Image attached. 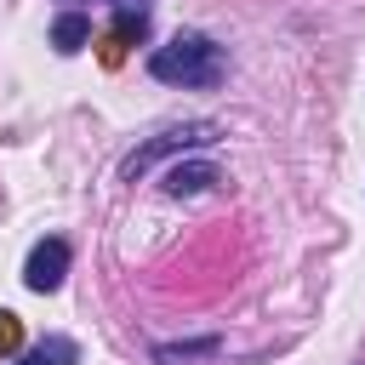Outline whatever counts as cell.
I'll return each instance as SVG.
<instances>
[{"label":"cell","instance_id":"obj_5","mask_svg":"<svg viewBox=\"0 0 365 365\" xmlns=\"http://www.w3.org/2000/svg\"><path fill=\"white\" fill-rule=\"evenodd\" d=\"M86 40H91V17H80V11H63V17L51 23V46H57L63 57H68V51H80Z\"/></svg>","mask_w":365,"mask_h":365},{"label":"cell","instance_id":"obj_3","mask_svg":"<svg viewBox=\"0 0 365 365\" xmlns=\"http://www.w3.org/2000/svg\"><path fill=\"white\" fill-rule=\"evenodd\" d=\"M63 274H68V245L63 240H40L29 251V262H23V285L29 291H57Z\"/></svg>","mask_w":365,"mask_h":365},{"label":"cell","instance_id":"obj_4","mask_svg":"<svg viewBox=\"0 0 365 365\" xmlns=\"http://www.w3.org/2000/svg\"><path fill=\"white\" fill-rule=\"evenodd\" d=\"M211 182H217V165H205V160H188V165H171V171H165V194H171V200L200 194V188H211Z\"/></svg>","mask_w":365,"mask_h":365},{"label":"cell","instance_id":"obj_6","mask_svg":"<svg viewBox=\"0 0 365 365\" xmlns=\"http://www.w3.org/2000/svg\"><path fill=\"white\" fill-rule=\"evenodd\" d=\"M23 342V325H17V314H0V354H11Z\"/></svg>","mask_w":365,"mask_h":365},{"label":"cell","instance_id":"obj_1","mask_svg":"<svg viewBox=\"0 0 365 365\" xmlns=\"http://www.w3.org/2000/svg\"><path fill=\"white\" fill-rule=\"evenodd\" d=\"M148 74L165 80V86H217L222 51H217L205 34H177V40H165V46L148 57Z\"/></svg>","mask_w":365,"mask_h":365},{"label":"cell","instance_id":"obj_7","mask_svg":"<svg viewBox=\"0 0 365 365\" xmlns=\"http://www.w3.org/2000/svg\"><path fill=\"white\" fill-rule=\"evenodd\" d=\"M23 365H46V354H34V359H23Z\"/></svg>","mask_w":365,"mask_h":365},{"label":"cell","instance_id":"obj_2","mask_svg":"<svg viewBox=\"0 0 365 365\" xmlns=\"http://www.w3.org/2000/svg\"><path fill=\"white\" fill-rule=\"evenodd\" d=\"M217 137V120H188V125H171V131H160L154 143H143L120 171L125 177H137V171H148L154 160H165V154H177V148H200V143H211Z\"/></svg>","mask_w":365,"mask_h":365}]
</instances>
